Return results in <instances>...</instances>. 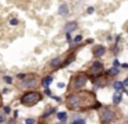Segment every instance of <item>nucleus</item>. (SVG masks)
<instances>
[{
	"mask_svg": "<svg viewBox=\"0 0 128 124\" xmlns=\"http://www.w3.org/2000/svg\"><path fill=\"white\" fill-rule=\"evenodd\" d=\"M42 99H43V94L40 92V91L30 90V91H26V92H24L22 95H21L20 102L24 106L30 107V106H34L36 103H39Z\"/></svg>",
	"mask_w": 128,
	"mask_h": 124,
	"instance_id": "f257e3e1",
	"label": "nucleus"
},
{
	"mask_svg": "<svg viewBox=\"0 0 128 124\" xmlns=\"http://www.w3.org/2000/svg\"><path fill=\"white\" fill-rule=\"evenodd\" d=\"M84 98L81 94H72V95L68 96L66 99V105L69 109L72 110H78V109H83V105H84Z\"/></svg>",
	"mask_w": 128,
	"mask_h": 124,
	"instance_id": "f03ea898",
	"label": "nucleus"
},
{
	"mask_svg": "<svg viewBox=\"0 0 128 124\" xmlns=\"http://www.w3.org/2000/svg\"><path fill=\"white\" fill-rule=\"evenodd\" d=\"M34 84H36V74H25L22 81L20 83V87L21 88H29Z\"/></svg>",
	"mask_w": 128,
	"mask_h": 124,
	"instance_id": "7ed1b4c3",
	"label": "nucleus"
},
{
	"mask_svg": "<svg viewBox=\"0 0 128 124\" xmlns=\"http://www.w3.org/2000/svg\"><path fill=\"white\" fill-rule=\"evenodd\" d=\"M73 87L76 88V90H78V88H81V87H84L86 85V83H87V76L86 74H77V76L73 79Z\"/></svg>",
	"mask_w": 128,
	"mask_h": 124,
	"instance_id": "20e7f679",
	"label": "nucleus"
},
{
	"mask_svg": "<svg viewBox=\"0 0 128 124\" xmlns=\"http://www.w3.org/2000/svg\"><path fill=\"white\" fill-rule=\"evenodd\" d=\"M113 117H114V113L112 112L110 109H105V110H103V113L100 114L102 121H110V120H113Z\"/></svg>",
	"mask_w": 128,
	"mask_h": 124,
	"instance_id": "39448f33",
	"label": "nucleus"
},
{
	"mask_svg": "<svg viewBox=\"0 0 128 124\" xmlns=\"http://www.w3.org/2000/svg\"><path fill=\"white\" fill-rule=\"evenodd\" d=\"M58 11H59V15L66 17L68 13H69V8H68L66 4H61V6H59V8H58Z\"/></svg>",
	"mask_w": 128,
	"mask_h": 124,
	"instance_id": "423d86ee",
	"label": "nucleus"
},
{
	"mask_svg": "<svg viewBox=\"0 0 128 124\" xmlns=\"http://www.w3.org/2000/svg\"><path fill=\"white\" fill-rule=\"evenodd\" d=\"M51 83H52V76H46L44 79L42 80V85L44 88H48V85H50Z\"/></svg>",
	"mask_w": 128,
	"mask_h": 124,
	"instance_id": "0eeeda50",
	"label": "nucleus"
},
{
	"mask_svg": "<svg viewBox=\"0 0 128 124\" xmlns=\"http://www.w3.org/2000/svg\"><path fill=\"white\" fill-rule=\"evenodd\" d=\"M76 28H77V24H76V22H69V24H66V26H65V30H66V33H70V32H73Z\"/></svg>",
	"mask_w": 128,
	"mask_h": 124,
	"instance_id": "6e6552de",
	"label": "nucleus"
},
{
	"mask_svg": "<svg viewBox=\"0 0 128 124\" xmlns=\"http://www.w3.org/2000/svg\"><path fill=\"white\" fill-rule=\"evenodd\" d=\"M103 54H105V47H102V46H98L94 50V55H95V57H102Z\"/></svg>",
	"mask_w": 128,
	"mask_h": 124,
	"instance_id": "1a4fd4ad",
	"label": "nucleus"
},
{
	"mask_svg": "<svg viewBox=\"0 0 128 124\" xmlns=\"http://www.w3.org/2000/svg\"><path fill=\"white\" fill-rule=\"evenodd\" d=\"M61 62H62L61 58H54V59L50 62V66H51V68H54V69H56L58 66H61Z\"/></svg>",
	"mask_w": 128,
	"mask_h": 124,
	"instance_id": "9d476101",
	"label": "nucleus"
},
{
	"mask_svg": "<svg viewBox=\"0 0 128 124\" xmlns=\"http://www.w3.org/2000/svg\"><path fill=\"white\" fill-rule=\"evenodd\" d=\"M121 98H122V95H121V91H117L116 94L113 95V103H120L121 102Z\"/></svg>",
	"mask_w": 128,
	"mask_h": 124,
	"instance_id": "9b49d317",
	"label": "nucleus"
},
{
	"mask_svg": "<svg viewBox=\"0 0 128 124\" xmlns=\"http://www.w3.org/2000/svg\"><path fill=\"white\" fill-rule=\"evenodd\" d=\"M56 117H58L59 121H65L68 118V114L65 112H59V113H56Z\"/></svg>",
	"mask_w": 128,
	"mask_h": 124,
	"instance_id": "f8f14e48",
	"label": "nucleus"
},
{
	"mask_svg": "<svg viewBox=\"0 0 128 124\" xmlns=\"http://www.w3.org/2000/svg\"><path fill=\"white\" fill-rule=\"evenodd\" d=\"M114 88H116V91H122V88H124V85H122V83H120V81H116V83H114Z\"/></svg>",
	"mask_w": 128,
	"mask_h": 124,
	"instance_id": "ddd939ff",
	"label": "nucleus"
},
{
	"mask_svg": "<svg viewBox=\"0 0 128 124\" xmlns=\"http://www.w3.org/2000/svg\"><path fill=\"white\" fill-rule=\"evenodd\" d=\"M92 69H102V63L98 62V61H95V62L92 63Z\"/></svg>",
	"mask_w": 128,
	"mask_h": 124,
	"instance_id": "4468645a",
	"label": "nucleus"
},
{
	"mask_svg": "<svg viewBox=\"0 0 128 124\" xmlns=\"http://www.w3.org/2000/svg\"><path fill=\"white\" fill-rule=\"evenodd\" d=\"M117 73H118V69H117L116 66H114V68H112L110 70H109V74H112V76H116Z\"/></svg>",
	"mask_w": 128,
	"mask_h": 124,
	"instance_id": "2eb2a0df",
	"label": "nucleus"
},
{
	"mask_svg": "<svg viewBox=\"0 0 128 124\" xmlns=\"http://www.w3.org/2000/svg\"><path fill=\"white\" fill-rule=\"evenodd\" d=\"M4 81H6L7 84H11V83H12V77H10V76H4Z\"/></svg>",
	"mask_w": 128,
	"mask_h": 124,
	"instance_id": "dca6fc26",
	"label": "nucleus"
},
{
	"mask_svg": "<svg viewBox=\"0 0 128 124\" xmlns=\"http://www.w3.org/2000/svg\"><path fill=\"white\" fill-rule=\"evenodd\" d=\"M70 124H86V121H84L83 118H78V120H74L73 123H70Z\"/></svg>",
	"mask_w": 128,
	"mask_h": 124,
	"instance_id": "f3484780",
	"label": "nucleus"
},
{
	"mask_svg": "<svg viewBox=\"0 0 128 124\" xmlns=\"http://www.w3.org/2000/svg\"><path fill=\"white\" fill-rule=\"evenodd\" d=\"M34 123H36L34 118H26L25 120V124H34Z\"/></svg>",
	"mask_w": 128,
	"mask_h": 124,
	"instance_id": "a211bd4d",
	"label": "nucleus"
},
{
	"mask_svg": "<svg viewBox=\"0 0 128 124\" xmlns=\"http://www.w3.org/2000/svg\"><path fill=\"white\" fill-rule=\"evenodd\" d=\"M81 40H83V36H81V35H78V36H76V37H74V43H80Z\"/></svg>",
	"mask_w": 128,
	"mask_h": 124,
	"instance_id": "6ab92c4d",
	"label": "nucleus"
},
{
	"mask_svg": "<svg viewBox=\"0 0 128 124\" xmlns=\"http://www.w3.org/2000/svg\"><path fill=\"white\" fill-rule=\"evenodd\" d=\"M10 25H18V19H15V18H12V19H10Z\"/></svg>",
	"mask_w": 128,
	"mask_h": 124,
	"instance_id": "aec40b11",
	"label": "nucleus"
},
{
	"mask_svg": "<svg viewBox=\"0 0 128 124\" xmlns=\"http://www.w3.org/2000/svg\"><path fill=\"white\" fill-rule=\"evenodd\" d=\"M44 92H46V95H50V96H52V91H51L50 88H46V91H44Z\"/></svg>",
	"mask_w": 128,
	"mask_h": 124,
	"instance_id": "412c9836",
	"label": "nucleus"
},
{
	"mask_svg": "<svg viewBox=\"0 0 128 124\" xmlns=\"http://www.w3.org/2000/svg\"><path fill=\"white\" fill-rule=\"evenodd\" d=\"M3 110H4V113H6V114H8V113H10V107L8 106H4Z\"/></svg>",
	"mask_w": 128,
	"mask_h": 124,
	"instance_id": "4be33fe9",
	"label": "nucleus"
},
{
	"mask_svg": "<svg viewBox=\"0 0 128 124\" xmlns=\"http://www.w3.org/2000/svg\"><path fill=\"white\" fill-rule=\"evenodd\" d=\"M66 40L69 41V43L72 41V36H70V33H66Z\"/></svg>",
	"mask_w": 128,
	"mask_h": 124,
	"instance_id": "5701e85b",
	"label": "nucleus"
},
{
	"mask_svg": "<svg viewBox=\"0 0 128 124\" xmlns=\"http://www.w3.org/2000/svg\"><path fill=\"white\" fill-rule=\"evenodd\" d=\"M2 123H4V114L0 113V124H2Z\"/></svg>",
	"mask_w": 128,
	"mask_h": 124,
	"instance_id": "b1692460",
	"label": "nucleus"
},
{
	"mask_svg": "<svg viewBox=\"0 0 128 124\" xmlns=\"http://www.w3.org/2000/svg\"><path fill=\"white\" fill-rule=\"evenodd\" d=\"M87 13H88V14H92V13H94V8H92V7H90L88 10H87Z\"/></svg>",
	"mask_w": 128,
	"mask_h": 124,
	"instance_id": "393cba45",
	"label": "nucleus"
},
{
	"mask_svg": "<svg viewBox=\"0 0 128 124\" xmlns=\"http://www.w3.org/2000/svg\"><path fill=\"white\" fill-rule=\"evenodd\" d=\"M24 77H25V73H20V74H18V79H24Z\"/></svg>",
	"mask_w": 128,
	"mask_h": 124,
	"instance_id": "a878e982",
	"label": "nucleus"
},
{
	"mask_svg": "<svg viewBox=\"0 0 128 124\" xmlns=\"http://www.w3.org/2000/svg\"><path fill=\"white\" fill-rule=\"evenodd\" d=\"M122 85H124V87H127V85H128V79H125V80H124V83H122Z\"/></svg>",
	"mask_w": 128,
	"mask_h": 124,
	"instance_id": "bb28decb",
	"label": "nucleus"
},
{
	"mask_svg": "<svg viewBox=\"0 0 128 124\" xmlns=\"http://www.w3.org/2000/svg\"><path fill=\"white\" fill-rule=\"evenodd\" d=\"M64 87H65L64 83H59V84H58V88H64Z\"/></svg>",
	"mask_w": 128,
	"mask_h": 124,
	"instance_id": "cd10ccee",
	"label": "nucleus"
},
{
	"mask_svg": "<svg viewBox=\"0 0 128 124\" xmlns=\"http://www.w3.org/2000/svg\"><path fill=\"white\" fill-rule=\"evenodd\" d=\"M54 99H55L56 102H61V98H59V96H54Z\"/></svg>",
	"mask_w": 128,
	"mask_h": 124,
	"instance_id": "c85d7f7f",
	"label": "nucleus"
},
{
	"mask_svg": "<svg viewBox=\"0 0 128 124\" xmlns=\"http://www.w3.org/2000/svg\"><path fill=\"white\" fill-rule=\"evenodd\" d=\"M18 117V110H15V112H14V118H17Z\"/></svg>",
	"mask_w": 128,
	"mask_h": 124,
	"instance_id": "c756f323",
	"label": "nucleus"
},
{
	"mask_svg": "<svg viewBox=\"0 0 128 124\" xmlns=\"http://www.w3.org/2000/svg\"><path fill=\"white\" fill-rule=\"evenodd\" d=\"M2 102H3V98H2V95H0V106H2Z\"/></svg>",
	"mask_w": 128,
	"mask_h": 124,
	"instance_id": "7c9ffc66",
	"label": "nucleus"
},
{
	"mask_svg": "<svg viewBox=\"0 0 128 124\" xmlns=\"http://www.w3.org/2000/svg\"><path fill=\"white\" fill-rule=\"evenodd\" d=\"M58 124H65V121H59V123Z\"/></svg>",
	"mask_w": 128,
	"mask_h": 124,
	"instance_id": "2f4dec72",
	"label": "nucleus"
}]
</instances>
